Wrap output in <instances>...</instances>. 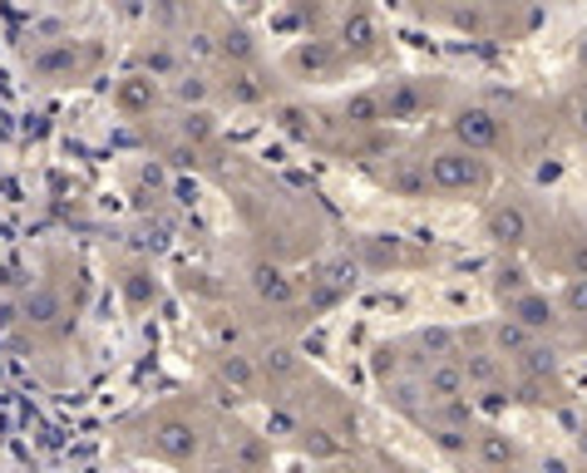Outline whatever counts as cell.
Here are the masks:
<instances>
[{"label": "cell", "instance_id": "23", "mask_svg": "<svg viewBox=\"0 0 587 473\" xmlns=\"http://www.w3.org/2000/svg\"><path fill=\"white\" fill-rule=\"evenodd\" d=\"M302 430H306V424L296 420V414L286 410V405H276V410L267 414V444H272V440H292V434H302Z\"/></svg>", "mask_w": 587, "mask_h": 473}, {"label": "cell", "instance_id": "2", "mask_svg": "<svg viewBox=\"0 0 587 473\" xmlns=\"http://www.w3.org/2000/svg\"><path fill=\"white\" fill-rule=\"evenodd\" d=\"M424 178H430V193H440V198H483L493 188L489 158L469 154V148H454V144L434 148L424 158Z\"/></svg>", "mask_w": 587, "mask_h": 473}, {"label": "cell", "instance_id": "28", "mask_svg": "<svg viewBox=\"0 0 587 473\" xmlns=\"http://www.w3.org/2000/svg\"><path fill=\"white\" fill-rule=\"evenodd\" d=\"M203 473H233V469H203Z\"/></svg>", "mask_w": 587, "mask_h": 473}, {"label": "cell", "instance_id": "29", "mask_svg": "<svg viewBox=\"0 0 587 473\" xmlns=\"http://www.w3.org/2000/svg\"><path fill=\"white\" fill-rule=\"evenodd\" d=\"M578 449H583V454H587V434H583V444H578Z\"/></svg>", "mask_w": 587, "mask_h": 473}, {"label": "cell", "instance_id": "1", "mask_svg": "<svg viewBox=\"0 0 587 473\" xmlns=\"http://www.w3.org/2000/svg\"><path fill=\"white\" fill-rule=\"evenodd\" d=\"M148 434L138 440V449H144L148 459H158V464H173V469H193L198 459L207 454V430L193 414L183 410H158L148 414Z\"/></svg>", "mask_w": 587, "mask_h": 473}, {"label": "cell", "instance_id": "26", "mask_svg": "<svg viewBox=\"0 0 587 473\" xmlns=\"http://www.w3.org/2000/svg\"><path fill=\"white\" fill-rule=\"evenodd\" d=\"M562 114H568L573 134H578L583 144H587V95H573V99H568V109H562Z\"/></svg>", "mask_w": 587, "mask_h": 473}, {"label": "cell", "instance_id": "19", "mask_svg": "<svg viewBox=\"0 0 587 473\" xmlns=\"http://www.w3.org/2000/svg\"><path fill=\"white\" fill-rule=\"evenodd\" d=\"M213 95H217L213 79H207V75H188V69H183V75L168 85V99L173 104H207Z\"/></svg>", "mask_w": 587, "mask_h": 473}, {"label": "cell", "instance_id": "14", "mask_svg": "<svg viewBox=\"0 0 587 473\" xmlns=\"http://www.w3.org/2000/svg\"><path fill=\"white\" fill-rule=\"evenodd\" d=\"M252 292H257L262 306H292L296 296H302V282H296L292 272L272 267V262H257V267H252Z\"/></svg>", "mask_w": 587, "mask_h": 473}, {"label": "cell", "instance_id": "13", "mask_svg": "<svg viewBox=\"0 0 587 473\" xmlns=\"http://www.w3.org/2000/svg\"><path fill=\"white\" fill-rule=\"evenodd\" d=\"M380 183H385L395 198H430V178H424V158L410 154H390V164L380 168Z\"/></svg>", "mask_w": 587, "mask_h": 473}, {"label": "cell", "instance_id": "17", "mask_svg": "<svg viewBox=\"0 0 587 473\" xmlns=\"http://www.w3.org/2000/svg\"><path fill=\"white\" fill-rule=\"evenodd\" d=\"M345 124L351 129H380L385 124V104H380V89H361V95L345 99Z\"/></svg>", "mask_w": 587, "mask_h": 473}, {"label": "cell", "instance_id": "15", "mask_svg": "<svg viewBox=\"0 0 587 473\" xmlns=\"http://www.w3.org/2000/svg\"><path fill=\"white\" fill-rule=\"evenodd\" d=\"M534 345H538V336H528V331L518 326V321H509V316H499V321L489 326V351H493V355H503L509 365H513V361H524V355L534 351Z\"/></svg>", "mask_w": 587, "mask_h": 473}, {"label": "cell", "instance_id": "5", "mask_svg": "<svg viewBox=\"0 0 587 473\" xmlns=\"http://www.w3.org/2000/svg\"><path fill=\"white\" fill-rule=\"evenodd\" d=\"M483 237L503 252V257H518V252L534 242V213L513 198H499L483 207Z\"/></svg>", "mask_w": 587, "mask_h": 473}, {"label": "cell", "instance_id": "7", "mask_svg": "<svg viewBox=\"0 0 587 473\" xmlns=\"http://www.w3.org/2000/svg\"><path fill=\"white\" fill-rule=\"evenodd\" d=\"M380 26L371 10H341V26H336V50L345 55V60H375L380 55Z\"/></svg>", "mask_w": 587, "mask_h": 473}, {"label": "cell", "instance_id": "24", "mask_svg": "<svg viewBox=\"0 0 587 473\" xmlns=\"http://www.w3.org/2000/svg\"><path fill=\"white\" fill-rule=\"evenodd\" d=\"M223 55H227V60H237V65H252V60H257V45H252L247 30H233L223 40Z\"/></svg>", "mask_w": 587, "mask_h": 473}, {"label": "cell", "instance_id": "20", "mask_svg": "<svg viewBox=\"0 0 587 473\" xmlns=\"http://www.w3.org/2000/svg\"><path fill=\"white\" fill-rule=\"evenodd\" d=\"M513 371L524 375V380H552V375H558V355H552V345L538 341L524 361H513Z\"/></svg>", "mask_w": 587, "mask_h": 473}, {"label": "cell", "instance_id": "11", "mask_svg": "<svg viewBox=\"0 0 587 473\" xmlns=\"http://www.w3.org/2000/svg\"><path fill=\"white\" fill-rule=\"evenodd\" d=\"M420 390H424V400H430V410L469 400V380H464V371H459V361H434V365H424V371H420Z\"/></svg>", "mask_w": 587, "mask_h": 473}, {"label": "cell", "instance_id": "6", "mask_svg": "<svg viewBox=\"0 0 587 473\" xmlns=\"http://www.w3.org/2000/svg\"><path fill=\"white\" fill-rule=\"evenodd\" d=\"M469 454H475V464L483 473H518V464H524V449H518V440L509 430H499V424H483V430H475Z\"/></svg>", "mask_w": 587, "mask_h": 473}, {"label": "cell", "instance_id": "4", "mask_svg": "<svg viewBox=\"0 0 587 473\" xmlns=\"http://www.w3.org/2000/svg\"><path fill=\"white\" fill-rule=\"evenodd\" d=\"M345 65L351 60L336 50V40H296L282 60L286 75L302 79V85H331V79L345 75Z\"/></svg>", "mask_w": 587, "mask_h": 473}, {"label": "cell", "instance_id": "12", "mask_svg": "<svg viewBox=\"0 0 587 473\" xmlns=\"http://www.w3.org/2000/svg\"><path fill=\"white\" fill-rule=\"evenodd\" d=\"M509 321H518L528 336L544 341V336H552V331L562 326V311H558V302H548V296L534 286V292H524L518 302H509Z\"/></svg>", "mask_w": 587, "mask_h": 473}, {"label": "cell", "instance_id": "8", "mask_svg": "<svg viewBox=\"0 0 587 473\" xmlns=\"http://www.w3.org/2000/svg\"><path fill=\"white\" fill-rule=\"evenodd\" d=\"M459 371L469 380V400L475 395H499L503 380H509V361L493 355L489 345H475V351H459Z\"/></svg>", "mask_w": 587, "mask_h": 473}, {"label": "cell", "instance_id": "27", "mask_svg": "<svg viewBox=\"0 0 587 473\" xmlns=\"http://www.w3.org/2000/svg\"><path fill=\"white\" fill-rule=\"evenodd\" d=\"M578 65L587 69V35H583V45H578Z\"/></svg>", "mask_w": 587, "mask_h": 473}, {"label": "cell", "instance_id": "16", "mask_svg": "<svg viewBox=\"0 0 587 473\" xmlns=\"http://www.w3.org/2000/svg\"><path fill=\"white\" fill-rule=\"evenodd\" d=\"M217 375L227 385H237L242 395H257L262 390V371H257V355H242V351H223L217 355Z\"/></svg>", "mask_w": 587, "mask_h": 473}, {"label": "cell", "instance_id": "21", "mask_svg": "<svg viewBox=\"0 0 587 473\" xmlns=\"http://www.w3.org/2000/svg\"><path fill=\"white\" fill-rule=\"evenodd\" d=\"M493 292H499V302L509 306V302H518L524 292H534V282L524 276V267H513V262H503L499 272H493Z\"/></svg>", "mask_w": 587, "mask_h": 473}, {"label": "cell", "instance_id": "25", "mask_svg": "<svg viewBox=\"0 0 587 473\" xmlns=\"http://www.w3.org/2000/svg\"><path fill=\"white\" fill-rule=\"evenodd\" d=\"M55 316H60V296H55V292L30 296V321H35V326H50Z\"/></svg>", "mask_w": 587, "mask_h": 473}, {"label": "cell", "instance_id": "9", "mask_svg": "<svg viewBox=\"0 0 587 473\" xmlns=\"http://www.w3.org/2000/svg\"><path fill=\"white\" fill-rule=\"evenodd\" d=\"M380 104H385V124H414L430 114V89L420 79H390V85H375Z\"/></svg>", "mask_w": 587, "mask_h": 473}, {"label": "cell", "instance_id": "18", "mask_svg": "<svg viewBox=\"0 0 587 473\" xmlns=\"http://www.w3.org/2000/svg\"><path fill=\"white\" fill-rule=\"evenodd\" d=\"M257 371H262V385H282V380H292L296 371H302V361H296L286 345H276V351L257 355Z\"/></svg>", "mask_w": 587, "mask_h": 473}, {"label": "cell", "instance_id": "10", "mask_svg": "<svg viewBox=\"0 0 587 473\" xmlns=\"http://www.w3.org/2000/svg\"><path fill=\"white\" fill-rule=\"evenodd\" d=\"M158 104H164V85H158L154 75H144V69H134V75H124L119 85H114V109H119L124 119H148Z\"/></svg>", "mask_w": 587, "mask_h": 473}, {"label": "cell", "instance_id": "3", "mask_svg": "<svg viewBox=\"0 0 587 473\" xmlns=\"http://www.w3.org/2000/svg\"><path fill=\"white\" fill-rule=\"evenodd\" d=\"M449 138H454V148L489 158L503 144V114L489 109V104H459L454 119H449Z\"/></svg>", "mask_w": 587, "mask_h": 473}, {"label": "cell", "instance_id": "22", "mask_svg": "<svg viewBox=\"0 0 587 473\" xmlns=\"http://www.w3.org/2000/svg\"><path fill=\"white\" fill-rule=\"evenodd\" d=\"M562 321H587V276H568V286L558 292Z\"/></svg>", "mask_w": 587, "mask_h": 473}]
</instances>
